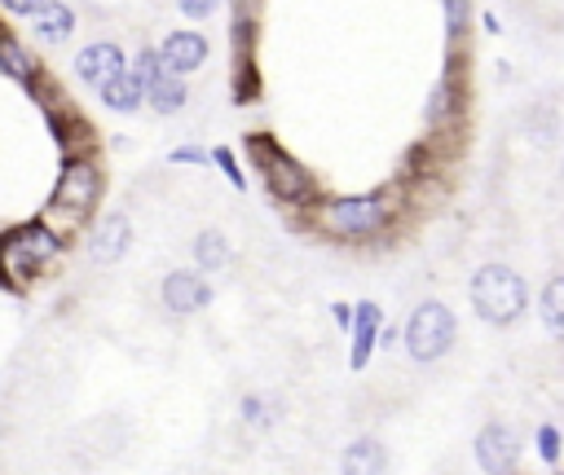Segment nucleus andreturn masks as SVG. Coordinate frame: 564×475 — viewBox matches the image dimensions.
I'll return each mask as SVG.
<instances>
[{
  "label": "nucleus",
  "instance_id": "obj_1",
  "mask_svg": "<svg viewBox=\"0 0 564 475\" xmlns=\"http://www.w3.org/2000/svg\"><path fill=\"white\" fill-rule=\"evenodd\" d=\"M405 216V189L383 185L370 194H326L300 211V224L326 242H379Z\"/></svg>",
  "mask_w": 564,
  "mask_h": 475
},
{
  "label": "nucleus",
  "instance_id": "obj_2",
  "mask_svg": "<svg viewBox=\"0 0 564 475\" xmlns=\"http://www.w3.org/2000/svg\"><path fill=\"white\" fill-rule=\"evenodd\" d=\"M101 194H106V172H101L97 154H70V158H62V172L53 180V194H48V207L40 211V220L70 246L97 216Z\"/></svg>",
  "mask_w": 564,
  "mask_h": 475
},
{
  "label": "nucleus",
  "instance_id": "obj_3",
  "mask_svg": "<svg viewBox=\"0 0 564 475\" xmlns=\"http://www.w3.org/2000/svg\"><path fill=\"white\" fill-rule=\"evenodd\" d=\"M62 251H66V242L40 216L4 229L0 233V286H9V290L35 286L40 277L53 273V264L62 259Z\"/></svg>",
  "mask_w": 564,
  "mask_h": 475
},
{
  "label": "nucleus",
  "instance_id": "obj_4",
  "mask_svg": "<svg viewBox=\"0 0 564 475\" xmlns=\"http://www.w3.org/2000/svg\"><path fill=\"white\" fill-rule=\"evenodd\" d=\"M247 154H251V167L260 172V185L264 194L278 202V207H308L322 198L317 189V176L273 136H247Z\"/></svg>",
  "mask_w": 564,
  "mask_h": 475
},
{
  "label": "nucleus",
  "instance_id": "obj_5",
  "mask_svg": "<svg viewBox=\"0 0 564 475\" xmlns=\"http://www.w3.org/2000/svg\"><path fill=\"white\" fill-rule=\"evenodd\" d=\"M467 299H471V312L494 325V330H507L516 325L524 312H529V281L520 268L502 264V259H489L471 273L467 281Z\"/></svg>",
  "mask_w": 564,
  "mask_h": 475
},
{
  "label": "nucleus",
  "instance_id": "obj_6",
  "mask_svg": "<svg viewBox=\"0 0 564 475\" xmlns=\"http://www.w3.org/2000/svg\"><path fill=\"white\" fill-rule=\"evenodd\" d=\"M458 343V317L445 299H419L405 317V330H401V347L410 361L419 365H436L454 352Z\"/></svg>",
  "mask_w": 564,
  "mask_h": 475
},
{
  "label": "nucleus",
  "instance_id": "obj_7",
  "mask_svg": "<svg viewBox=\"0 0 564 475\" xmlns=\"http://www.w3.org/2000/svg\"><path fill=\"white\" fill-rule=\"evenodd\" d=\"M212 299H216V286L198 268H167L159 277V303L167 317H194V312L212 308Z\"/></svg>",
  "mask_w": 564,
  "mask_h": 475
},
{
  "label": "nucleus",
  "instance_id": "obj_8",
  "mask_svg": "<svg viewBox=\"0 0 564 475\" xmlns=\"http://www.w3.org/2000/svg\"><path fill=\"white\" fill-rule=\"evenodd\" d=\"M471 453H476V466L485 475H516L520 471V435L507 422H498V418L476 431Z\"/></svg>",
  "mask_w": 564,
  "mask_h": 475
},
{
  "label": "nucleus",
  "instance_id": "obj_9",
  "mask_svg": "<svg viewBox=\"0 0 564 475\" xmlns=\"http://www.w3.org/2000/svg\"><path fill=\"white\" fill-rule=\"evenodd\" d=\"M154 53H159V62H163L167 75L189 79L194 70L207 66V57H212V40H207L198 26H176V31H167V35L159 40Z\"/></svg>",
  "mask_w": 564,
  "mask_h": 475
},
{
  "label": "nucleus",
  "instance_id": "obj_10",
  "mask_svg": "<svg viewBox=\"0 0 564 475\" xmlns=\"http://www.w3.org/2000/svg\"><path fill=\"white\" fill-rule=\"evenodd\" d=\"M132 246V216L128 211H106L93 233H88V259L93 264H119Z\"/></svg>",
  "mask_w": 564,
  "mask_h": 475
},
{
  "label": "nucleus",
  "instance_id": "obj_11",
  "mask_svg": "<svg viewBox=\"0 0 564 475\" xmlns=\"http://www.w3.org/2000/svg\"><path fill=\"white\" fill-rule=\"evenodd\" d=\"M119 70H128V53L115 40H93L75 53V75L97 92L101 84H110Z\"/></svg>",
  "mask_w": 564,
  "mask_h": 475
},
{
  "label": "nucleus",
  "instance_id": "obj_12",
  "mask_svg": "<svg viewBox=\"0 0 564 475\" xmlns=\"http://www.w3.org/2000/svg\"><path fill=\"white\" fill-rule=\"evenodd\" d=\"M379 330H383V308L361 299L352 303V330H348V369H366L375 347H379Z\"/></svg>",
  "mask_w": 564,
  "mask_h": 475
},
{
  "label": "nucleus",
  "instance_id": "obj_13",
  "mask_svg": "<svg viewBox=\"0 0 564 475\" xmlns=\"http://www.w3.org/2000/svg\"><path fill=\"white\" fill-rule=\"evenodd\" d=\"M0 70L13 79V84H22V88H35L40 79H44V66H40V57L18 40V31H9V26H0Z\"/></svg>",
  "mask_w": 564,
  "mask_h": 475
},
{
  "label": "nucleus",
  "instance_id": "obj_14",
  "mask_svg": "<svg viewBox=\"0 0 564 475\" xmlns=\"http://www.w3.org/2000/svg\"><path fill=\"white\" fill-rule=\"evenodd\" d=\"M463 106H467L463 84H458V75L449 70V75L432 88V101H427V128H432V132H454L458 119H463Z\"/></svg>",
  "mask_w": 564,
  "mask_h": 475
},
{
  "label": "nucleus",
  "instance_id": "obj_15",
  "mask_svg": "<svg viewBox=\"0 0 564 475\" xmlns=\"http://www.w3.org/2000/svg\"><path fill=\"white\" fill-rule=\"evenodd\" d=\"M339 475H388V449L375 435H357L339 453Z\"/></svg>",
  "mask_w": 564,
  "mask_h": 475
},
{
  "label": "nucleus",
  "instance_id": "obj_16",
  "mask_svg": "<svg viewBox=\"0 0 564 475\" xmlns=\"http://www.w3.org/2000/svg\"><path fill=\"white\" fill-rule=\"evenodd\" d=\"M145 106L154 110V114H181L185 106H189V79H181V75H167V70H159L150 84H145Z\"/></svg>",
  "mask_w": 564,
  "mask_h": 475
},
{
  "label": "nucleus",
  "instance_id": "obj_17",
  "mask_svg": "<svg viewBox=\"0 0 564 475\" xmlns=\"http://www.w3.org/2000/svg\"><path fill=\"white\" fill-rule=\"evenodd\" d=\"M75 9L66 4V0H44L40 4V13L31 18V31L44 40V44H66L70 35H75Z\"/></svg>",
  "mask_w": 564,
  "mask_h": 475
},
{
  "label": "nucleus",
  "instance_id": "obj_18",
  "mask_svg": "<svg viewBox=\"0 0 564 475\" xmlns=\"http://www.w3.org/2000/svg\"><path fill=\"white\" fill-rule=\"evenodd\" d=\"M97 97H101V106L115 110V114H137V110H145V84H141L132 70H119L110 84L97 88Z\"/></svg>",
  "mask_w": 564,
  "mask_h": 475
},
{
  "label": "nucleus",
  "instance_id": "obj_19",
  "mask_svg": "<svg viewBox=\"0 0 564 475\" xmlns=\"http://www.w3.org/2000/svg\"><path fill=\"white\" fill-rule=\"evenodd\" d=\"M189 259L198 273H220L229 259H234V246H229V233L220 229H198L189 238Z\"/></svg>",
  "mask_w": 564,
  "mask_h": 475
},
{
  "label": "nucleus",
  "instance_id": "obj_20",
  "mask_svg": "<svg viewBox=\"0 0 564 475\" xmlns=\"http://www.w3.org/2000/svg\"><path fill=\"white\" fill-rule=\"evenodd\" d=\"M538 321H542V330L555 343H564V273H551L542 281V290H538Z\"/></svg>",
  "mask_w": 564,
  "mask_h": 475
},
{
  "label": "nucleus",
  "instance_id": "obj_21",
  "mask_svg": "<svg viewBox=\"0 0 564 475\" xmlns=\"http://www.w3.org/2000/svg\"><path fill=\"white\" fill-rule=\"evenodd\" d=\"M529 136H533V145H555L560 141V110L555 106H533L529 110Z\"/></svg>",
  "mask_w": 564,
  "mask_h": 475
},
{
  "label": "nucleus",
  "instance_id": "obj_22",
  "mask_svg": "<svg viewBox=\"0 0 564 475\" xmlns=\"http://www.w3.org/2000/svg\"><path fill=\"white\" fill-rule=\"evenodd\" d=\"M441 13H445L449 48H458V44H463V35L471 31V0H441Z\"/></svg>",
  "mask_w": 564,
  "mask_h": 475
},
{
  "label": "nucleus",
  "instance_id": "obj_23",
  "mask_svg": "<svg viewBox=\"0 0 564 475\" xmlns=\"http://www.w3.org/2000/svg\"><path fill=\"white\" fill-rule=\"evenodd\" d=\"M207 154H212V163L220 167V176H225V180H229V185H234L238 194H247V172H242V163H238V154H234L229 145H212Z\"/></svg>",
  "mask_w": 564,
  "mask_h": 475
},
{
  "label": "nucleus",
  "instance_id": "obj_24",
  "mask_svg": "<svg viewBox=\"0 0 564 475\" xmlns=\"http://www.w3.org/2000/svg\"><path fill=\"white\" fill-rule=\"evenodd\" d=\"M533 449H538V457H542L546 466H555L560 453H564V435H560V427H555V422H538V431H533Z\"/></svg>",
  "mask_w": 564,
  "mask_h": 475
},
{
  "label": "nucleus",
  "instance_id": "obj_25",
  "mask_svg": "<svg viewBox=\"0 0 564 475\" xmlns=\"http://www.w3.org/2000/svg\"><path fill=\"white\" fill-rule=\"evenodd\" d=\"M238 409H242V422H247L251 431H269V422H273V413H269V400H264L260 391H247Z\"/></svg>",
  "mask_w": 564,
  "mask_h": 475
},
{
  "label": "nucleus",
  "instance_id": "obj_26",
  "mask_svg": "<svg viewBox=\"0 0 564 475\" xmlns=\"http://www.w3.org/2000/svg\"><path fill=\"white\" fill-rule=\"evenodd\" d=\"M260 97V79H256V62H238L234 66V101H256Z\"/></svg>",
  "mask_w": 564,
  "mask_h": 475
},
{
  "label": "nucleus",
  "instance_id": "obj_27",
  "mask_svg": "<svg viewBox=\"0 0 564 475\" xmlns=\"http://www.w3.org/2000/svg\"><path fill=\"white\" fill-rule=\"evenodd\" d=\"M128 70H132V75H137L141 84H150V79H154V75L163 70V62H159V53H154V48H141V53H137V57L128 62Z\"/></svg>",
  "mask_w": 564,
  "mask_h": 475
},
{
  "label": "nucleus",
  "instance_id": "obj_28",
  "mask_svg": "<svg viewBox=\"0 0 564 475\" xmlns=\"http://www.w3.org/2000/svg\"><path fill=\"white\" fill-rule=\"evenodd\" d=\"M167 163H181V167H207L212 154H207L203 145H176V150L167 154Z\"/></svg>",
  "mask_w": 564,
  "mask_h": 475
},
{
  "label": "nucleus",
  "instance_id": "obj_29",
  "mask_svg": "<svg viewBox=\"0 0 564 475\" xmlns=\"http://www.w3.org/2000/svg\"><path fill=\"white\" fill-rule=\"evenodd\" d=\"M225 0H176V9L189 18V22H207Z\"/></svg>",
  "mask_w": 564,
  "mask_h": 475
},
{
  "label": "nucleus",
  "instance_id": "obj_30",
  "mask_svg": "<svg viewBox=\"0 0 564 475\" xmlns=\"http://www.w3.org/2000/svg\"><path fill=\"white\" fill-rule=\"evenodd\" d=\"M44 0H0V13L4 18H35Z\"/></svg>",
  "mask_w": 564,
  "mask_h": 475
},
{
  "label": "nucleus",
  "instance_id": "obj_31",
  "mask_svg": "<svg viewBox=\"0 0 564 475\" xmlns=\"http://www.w3.org/2000/svg\"><path fill=\"white\" fill-rule=\"evenodd\" d=\"M335 325L348 334L352 330V303H335Z\"/></svg>",
  "mask_w": 564,
  "mask_h": 475
},
{
  "label": "nucleus",
  "instance_id": "obj_32",
  "mask_svg": "<svg viewBox=\"0 0 564 475\" xmlns=\"http://www.w3.org/2000/svg\"><path fill=\"white\" fill-rule=\"evenodd\" d=\"M397 343H401V330L383 325V330H379V347H397Z\"/></svg>",
  "mask_w": 564,
  "mask_h": 475
},
{
  "label": "nucleus",
  "instance_id": "obj_33",
  "mask_svg": "<svg viewBox=\"0 0 564 475\" xmlns=\"http://www.w3.org/2000/svg\"><path fill=\"white\" fill-rule=\"evenodd\" d=\"M480 22H485V35H498L502 26H498V18L494 13H480Z\"/></svg>",
  "mask_w": 564,
  "mask_h": 475
},
{
  "label": "nucleus",
  "instance_id": "obj_34",
  "mask_svg": "<svg viewBox=\"0 0 564 475\" xmlns=\"http://www.w3.org/2000/svg\"><path fill=\"white\" fill-rule=\"evenodd\" d=\"M560 172H564V163H560Z\"/></svg>",
  "mask_w": 564,
  "mask_h": 475
}]
</instances>
